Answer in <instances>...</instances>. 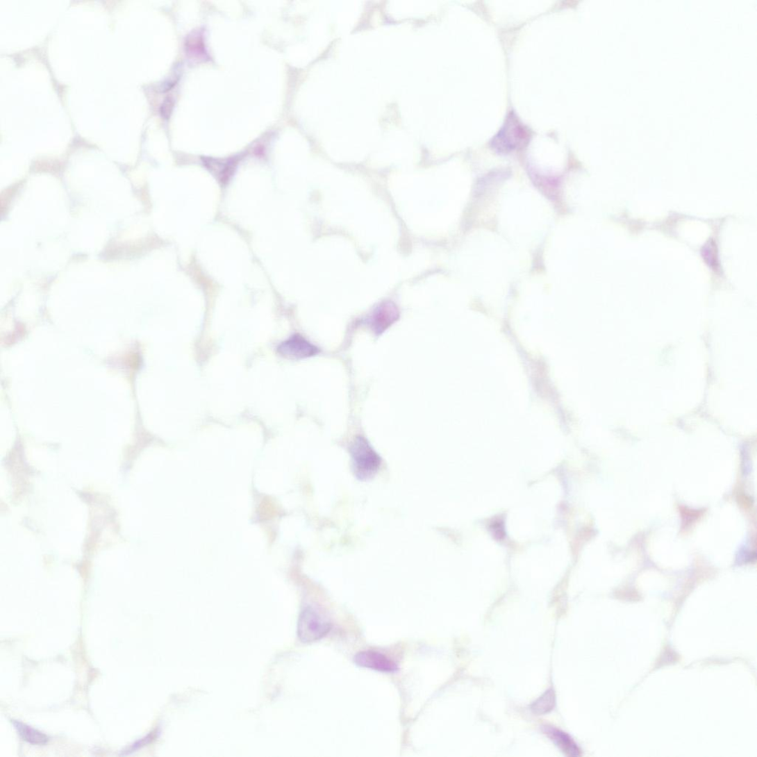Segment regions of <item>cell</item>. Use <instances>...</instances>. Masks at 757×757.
Here are the masks:
<instances>
[{
    "instance_id": "cell-1",
    "label": "cell",
    "mask_w": 757,
    "mask_h": 757,
    "mask_svg": "<svg viewBox=\"0 0 757 757\" xmlns=\"http://www.w3.org/2000/svg\"><path fill=\"white\" fill-rule=\"evenodd\" d=\"M531 138L526 126L511 112L498 133L493 137L492 147L499 153H509L524 147Z\"/></svg>"
},
{
    "instance_id": "cell-2",
    "label": "cell",
    "mask_w": 757,
    "mask_h": 757,
    "mask_svg": "<svg viewBox=\"0 0 757 757\" xmlns=\"http://www.w3.org/2000/svg\"><path fill=\"white\" fill-rule=\"evenodd\" d=\"M349 451L355 475L360 479L372 478L378 472L381 465V458L368 440L358 435L351 442Z\"/></svg>"
},
{
    "instance_id": "cell-3",
    "label": "cell",
    "mask_w": 757,
    "mask_h": 757,
    "mask_svg": "<svg viewBox=\"0 0 757 757\" xmlns=\"http://www.w3.org/2000/svg\"><path fill=\"white\" fill-rule=\"evenodd\" d=\"M331 626V621L324 614L313 607H306L298 620V637L303 643H312L324 638Z\"/></svg>"
},
{
    "instance_id": "cell-4",
    "label": "cell",
    "mask_w": 757,
    "mask_h": 757,
    "mask_svg": "<svg viewBox=\"0 0 757 757\" xmlns=\"http://www.w3.org/2000/svg\"><path fill=\"white\" fill-rule=\"evenodd\" d=\"M278 352L290 360H301L315 356L319 349L301 335L295 334L280 344Z\"/></svg>"
},
{
    "instance_id": "cell-5",
    "label": "cell",
    "mask_w": 757,
    "mask_h": 757,
    "mask_svg": "<svg viewBox=\"0 0 757 757\" xmlns=\"http://www.w3.org/2000/svg\"><path fill=\"white\" fill-rule=\"evenodd\" d=\"M354 663L360 667L378 672H395L398 670V666L395 662L388 658L382 653L372 650L357 654L354 657Z\"/></svg>"
},
{
    "instance_id": "cell-6",
    "label": "cell",
    "mask_w": 757,
    "mask_h": 757,
    "mask_svg": "<svg viewBox=\"0 0 757 757\" xmlns=\"http://www.w3.org/2000/svg\"><path fill=\"white\" fill-rule=\"evenodd\" d=\"M399 316L397 306L392 303H385L378 306L370 318V325L374 333L380 335L392 326Z\"/></svg>"
},
{
    "instance_id": "cell-7",
    "label": "cell",
    "mask_w": 757,
    "mask_h": 757,
    "mask_svg": "<svg viewBox=\"0 0 757 757\" xmlns=\"http://www.w3.org/2000/svg\"><path fill=\"white\" fill-rule=\"evenodd\" d=\"M544 732L566 755L569 756H579L581 755L578 744L567 733L550 726H544Z\"/></svg>"
},
{
    "instance_id": "cell-8",
    "label": "cell",
    "mask_w": 757,
    "mask_h": 757,
    "mask_svg": "<svg viewBox=\"0 0 757 757\" xmlns=\"http://www.w3.org/2000/svg\"><path fill=\"white\" fill-rule=\"evenodd\" d=\"M185 50L190 58L194 60L205 61L210 59L201 31H193L188 35L185 42Z\"/></svg>"
},
{
    "instance_id": "cell-9",
    "label": "cell",
    "mask_w": 757,
    "mask_h": 757,
    "mask_svg": "<svg viewBox=\"0 0 757 757\" xmlns=\"http://www.w3.org/2000/svg\"><path fill=\"white\" fill-rule=\"evenodd\" d=\"M13 724L21 738L32 744H45L49 740L44 733L19 721H13Z\"/></svg>"
},
{
    "instance_id": "cell-10",
    "label": "cell",
    "mask_w": 757,
    "mask_h": 757,
    "mask_svg": "<svg viewBox=\"0 0 757 757\" xmlns=\"http://www.w3.org/2000/svg\"><path fill=\"white\" fill-rule=\"evenodd\" d=\"M556 705L555 692L553 689H549L531 705V710L535 715H543L552 712Z\"/></svg>"
},
{
    "instance_id": "cell-11",
    "label": "cell",
    "mask_w": 757,
    "mask_h": 757,
    "mask_svg": "<svg viewBox=\"0 0 757 757\" xmlns=\"http://www.w3.org/2000/svg\"><path fill=\"white\" fill-rule=\"evenodd\" d=\"M174 106V99L170 97L167 98L165 100L162 107H160V114H162L163 117H164L165 119H168L170 117L172 112H173Z\"/></svg>"
},
{
    "instance_id": "cell-12",
    "label": "cell",
    "mask_w": 757,
    "mask_h": 757,
    "mask_svg": "<svg viewBox=\"0 0 757 757\" xmlns=\"http://www.w3.org/2000/svg\"><path fill=\"white\" fill-rule=\"evenodd\" d=\"M153 738L151 735V736L147 737L146 738H144L143 740L138 741L134 744H133L132 747L130 749H128L126 750L125 751H124V754H131V752H133L135 751H137L138 749H140V748L143 747L144 744H147L149 742V741H150Z\"/></svg>"
}]
</instances>
